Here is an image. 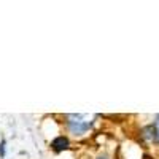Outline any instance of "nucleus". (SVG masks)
Wrapping results in <instances>:
<instances>
[{"mask_svg":"<svg viewBox=\"0 0 159 159\" xmlns=\"http://www.w3.org/2000/svg\"><path fill=\"white\" fill-rule=\"evenodd\" d=\"M154 129H156V137L159 139V115L156 116V123H154Z\"/></svg>","mask_w":159,"mask_h":159,"instance_id":"7ed1b4c3","label":"nucleus"},{"mask_svg":"<svg viewBox=\"0 0 159 159\" xmlns=\"http://www.w3.org/2000/svg\"><path fill=\"white\" fill-rule=\"evenodd\" d=\"M97 159H107V157H105V156H100V157H97Z\"/></svg>","mask_w":159,"mask_h":159,"instance_id":"39448f33","label":"nucleus"},{"mask_svg":"<svg viewBox=\"0 0 159 159\" xmlns=\"http://www.w3.org/2000/svg\"><path fill=\"white\" fill-rule=\"evenodd\" d=\"M94 115H69L67 116V126L72 134L75 135H83L88 132L94 123Z\"/></svg>","mask_w":159,"mask_h":159,"instance_id":"f257e3e1","label":"nucleus"},{"mask_svg":"<svg viewBox=\"0 0 159 159\" xmlns=\"http://www.w3.org/2000/svg\"><path fill=\"white\" fill-rule=\"evenodd\" d=\"M51 147H52V150L57 151V153L67 150L69 148V139L64 137V135H59V137H56L54 140L51 142Z\"/></svg>","mask_w":159,"mask_h":159,"instance_id":"f03ea898","label":"nucleus"},{"mask_svg":"<svg viewBox=\"0 0 159 159\" xmlns=\"http://www.w3.org/2000/svg\"><path fill=\"white\" fill-rule=\"evenodd\" d=\"M0 156H5V140L0 142Z\"/></svg>","mask_w":159,"mask_h":159,"instance_id":"20e7f679","label":"nucleus"}]
</instances>
